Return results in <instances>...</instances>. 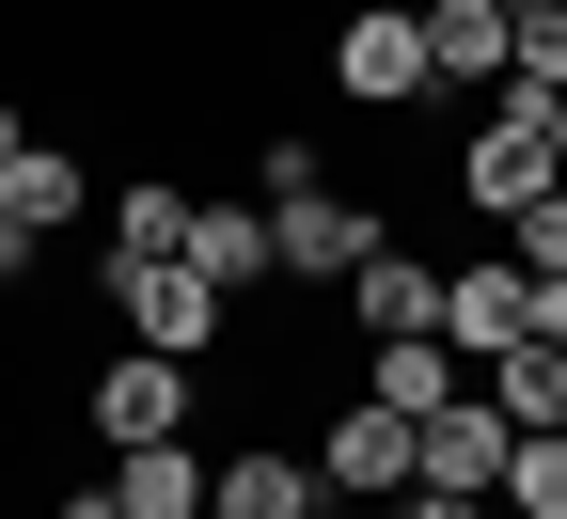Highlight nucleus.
<instances>
[{"mask_svg":"<svg viewBox=\"0 0 567 519\" xmlns=\"http://www.w3.org/2000/svg\"><path fill=\"white\" fill-rule=\"evenodd\" d=\"M17 268H32V220H17V205H0V283H17Z\"/></svg>","mask_w":567,"mask_h":519,"instance_id":"nucleus-25","label":"nucleus"},{"mask_svg":"<svg viewBox=\"0 0 567 519\" xmlns=\"http://www.w3.org/2000/svg\"><path fill=\"white\" fill-rule=\"evenodd\" d=\"M0 205H17V220H32V237H63V220H80V205H95V174H80V158H63V142H17V158H0Z\"/></svg>","mask_w":567,"mask_h":519,"instance_id":"nucleus-15","label":"nucleus"},{"mask_svg":"<svg viewBox=\"0 0 567 519\" xmlns=\"http://www.w3.org/2000/svg\"><path fill=\"white\" fill-rule=\"evenodd\" d=\"M505 440H520V425L488 409V378H473L457 409H425V425H410V488H473V504H488V488H505Z\"/></svg>","mask_w":567,"mask_h":519,"instance_id":"nucleus-6","label":"nucleus"},{"mask_svg":"<svg viewBox=\"0 0 567 519\" xmlns=\"http://www.w3.org/2000/svg\"><path fill=\"white\" fill-rule=\"evenodd\" d=\"M536 189H567V158H551V95H488L473 111V142H457V205H488V220H520Z\"/></svg>","mask_w":567,"mask_h":519,"instance_id":"nucleus-2","label":"nucleus"},{"mask_svg":"<svg viewBox=\"0 0 567 519\" xmlns=\"http://www.w3.org/2000/svg\"><path fill=\"white\" fill-rule=\"evenodd\" d=\"M331 95H347V111H410V95H425V0H347Z\"/></svg>","mask_w":567,"mask_h":519,"instance_id":"nucleus-3","label":"nucleus"},{"mask_svg":"<svg viewBox=\"0 0 567 519\" xmlns=\"http://www.w3.org/2000/svg\"><path fill=\"white\" fill-rule=\"evenodd\" d=\"M189 268L221 283V300H252V283H284V252H268V205L237 189V205H189Z\"/></svg>","mask_w":567,"mask_h":519,"instance_id":"nucleus-13","label":"nucleus"},{"mask_svg":"<svg viewBox=\"0 0 567 519\" xmlns=\"http://www.w3.org/2000/svg\"><path fill=\"white\" fill-rule=\"evenodd\" d=\"M300 189H331V158H316V126H268V189H252V205H300Z\"/></svg>","mask_w":567,"mask_h":519,"instance_id":"nucleus-20","label":"nucleus"},{"mask_svg":"<svg viewBox=\"0 0 567 519\" xmlns=\"http://www.w3.org/2000/svg\"><path fill=\"white\" fill-rule=\"evenodd\" d=\"M111 252H189V189H174V174L111 189Z\"/></svg>","mask_w":567,"mask_h":519,"instance_id":"nucleus-18","label":"nucleus"},{"mask_svg":"<svg viewBox=\"0 0 567 519\" xmlns=\"http://www.w3.org/2000/svg\"><path fill=\"white\" fill-rule=\"evenodd\" d=\"M205 519H221V504H205Z\"/></svg>","mask_w":567,"mask_h":519,"instance_id":"nucleus-28","label":"nucleus"},{"mask_svg":"<svg viewBox=\"0 0 567 519\" xmlns=\"http://www.w3.org/2000/svg\"><path fill=\"white\" fill-rule=\"evenodd\" d=\"M95 300L126 315V346H158V362H205V346L237 331V300H221L189 252H95Z\"/></svg>","mask_w":567,"mask_h":519,"instance_id":"nucleus-1","label":"nucleus"},{"mask_svg":"<svg viewBox=\"0 0 567 519\" xmlns=\"http://www.w3.org/2000/svg\"><path fill=\"white\" fill-rule=\"evenodd\" d=\"M379 237H394V220H379L363 189H300V205H268V252H284V283H347Z\"/></svg>","mask_w":567,"mask_h":519,"instance_id":"nucleus-5","label":"nucleus"},{"mask_svg":"<svg viewBox=\"0 0 567 519\" xmlns=\"http://www.w3.org/2000/svg\"><path fill=\"white\" fill-rule=\"evenodd\" d=\"M551 158H567V95H551Z\"/></svg>","mask_w":567,"mask_h":519,"instance_id":"nucleus-27","label":"nucleus"},{"mask_svg":"<svg viewBox=\"0 0 567 519\" xmlns=\"http://www.w3.org/2000/svg\"><path fill=\"white\" fill-rule=\"evenodd\" d=\"M379 519H488V504H473V488H394Z\"/></svg>","mask_w":567,"mask_h":519,"instance_id":"nucleus-22","label":"nucleus"},{"mask_svg":"<svg viewBox=\"0 0 567 519\" xmlns=\"http://www.w3.org/2000/svg\"><path fill=\"white\" fill-rule=\"evenodd\" d=\"M205 488H221L205 440H126V457H111V504L126 519H205Z\"/></svg>","mask_w":567,"mask_h":519,"instance_id":"nucleus-11","label":"nucleus"},{"mask_svg":"<svg viewBox=\"0 0 567 519\" xmlns=\"http://www.w3.org/2000/svg\"><path fill=\"white\" fill-rule=\"evenodd\" d=\"M316 473H331V504H394V488H410V409L347 394V409L316 425Z\"/></svg>","mask_w":567,"mask_h":519,"instance_id":"nucleus-7","label":"nucleus"},{"mask_svg":"<svg viewBox=\"0 0 567 519\" xmlns=\"http://www.w3.org/2000/svg\"><path fill=\"white\" fill-rule=\"evenodd\" d=\"M505 252H520V268H567V189H536V205L505 220Z\"/></svg>","mask_w":567,"mask_h":519,"instance_id":"nucleus-21","label":"nucleus"},{"mask_svg":"<svg viewBox=\"0 0 567 519\" xmlns=\"http://www.w3.org/2000/svg\"><path fill=\"white\" fill-rule=\"evenodd\" d=\"M505 80L520 95H567V0H520V17H505Z\"/></svg>","mask_w":567,"mask_h":519,"instance_id":"nucleus-19","label":"nucleus"},{"mask_svg":"<svg viewBox=\"0 0 567 519\" xmlns=\"http://www.w3.org/2000/svg\"><path fill=\"white\" fill-rule=\"evenodd\" d=\"M48 519H126V504H111V473H95V488H63V504H48Z\"/></svg>","mask_w":567,"mask_h":519,"instance_id":"nucleus-24","label":"nucleus"},{"mask_svg":"<svg viewBox=\"0 0 567 519\" xmlns=\"http://www.w3.org/2000/svg\"><path fill=\"white\" fill-rule=\"evenodd\" d=\"M221 519H316L331 504V473L300 457V440H252V457H221V488H205Z\"/></svg>","mask_w":567,"mask_h":519,"instance_id":"nucleus-12","label":"nucleus"},{"mask_svg":"<svg viewBox=\"0 0 567 519\" xmlns=\"http://www.w3.org/2000/svg\"><path fill=\"white\" fill-rule=\"evenodd\" d=\"M189 362H158V346H126L111 362V378H95V440H111V457H126V440H189Z\"/></svg>","mask_w":567,"mask_h":519,"instance_id":"nucleus-9","label":"nucleus"},{"mask_svg":"<svg viewBox=\"0 0 567 519\" xmlns=\"http://www.w3.org/2000/svg\"><path fill=\"white\" fill-rule=\"evenodd\" d=\"M488 409L505 425H567V346H505L488 362Z\"/></svg>","mask_w":567,"mask_h":519,"instance_id":"nucleus-17","label":"nucleus"},{"mask_svg":"<svg viewBox=\"0 0 567 519\" xmlns=\"http://www.w3.org/2000/svg\"><path fill=\"white\" fill-rule=\"evenodd\" d=\"M363 394H379V409H410V425H425V409H457V394H473V362H457V346H442V331H394V346H379V362H363Z\"/></svg>","mask_w":567,"mask_h":519,"instance_id":"nucleus-14","label":"nucleus"},{"mask_svg":"<svg viewBox=\"0 0 567 519\" xmlns=\"http://www.w3.org/2000/svg\"><path fill=\"white\" fill-rule=\"evenodd\" d=\"M536 346H567V268H536Z\"/></svg>","mask_w":567,"mask_h":519,"instance_id":"nucleus-23","label":"nucleus"},{"mask_svg":"<svg viewBox=\"0 0 567 519\" xmlns=\"http://www.w3.org/2000/svg\"><path fill=\"white\" fill-rule=\"evenodd\" d=\"M347 315H363V346H394V331H442V252H410V237H379L363 268L331 283Z\"/></svg>","mask_w":567,"mask_h":519,"instance_id":"nucleus-8","label":"nucleus"},{"mask_svg":"<svg viewBox=\"0 0 567 519\" xmlns=\"http://www.w3.org/2000/svg\"><path fill=\"white\" fill-rule=\"evenodd\" d=\"M442 346L473 362V378H488L505 346H536V268H520V252H457V268H442Z\"/></svg>","mask_w":567,"mask_h":519,"instance_id":"nucleus-4","label":"nucleus"},{"mask_svg":"<svg viewBox=\"0 0 567 519\" xmlns=\"http://www.w3.org/2000/svg\"><path fill=\"white\" fill-rule=\"evenodd\" d=\"M425 95H505V0H425Z\"/></svg>","mask_w":567,"mask_h":519,"instance_id":"nucleus-10","label":"nucleus"},{"mask_svg":"<svg viewBox=\"0 0 567 519\" xmlns=\"http://www.w3.org/2000/svg\"><path fill=\"white\" fill-rule=\"evenodd\" d=\"M505 519H567V425H520L505 440V488H488Z\"/></svg>","mask_w":567,"mask_h":519,"instance_id":"nucleus-16","label":"nucleus"},{"mask_svg":"<svg viewBox=\"0 0 567 519\" xmlns=\"http://www.w3.org/2000/svg\"><path fill=\"white\" fill-rule=\"evenodd\" d=\"M17 142H32V126H17V95H0V158H17Z\"/></svg>","mask_w":567,"mask_h":519,"instance_id":"nucleus-26","label":"nucleus"}]
</instances>
